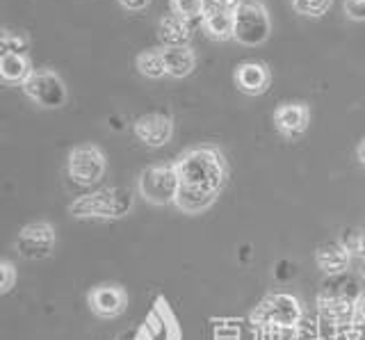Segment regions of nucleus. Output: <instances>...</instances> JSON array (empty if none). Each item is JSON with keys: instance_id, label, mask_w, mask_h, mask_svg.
Listing matches in <instances>:
<instances>
[{"instance_id": "obj_11", "label": "nucleus", "mask_w": 365, "mask_h": 340, "mask_svg": "<svg viewBox=\"0 0 365 340\" xmlns=\"http://www.w3.org/2000/svg\"><path fill=\"white\" fill-rule=\"evenodd\" d=\"M87 304L94 315L103 320H112L128 309V292L119 283H98L87 292Z\"/></svg>"}, {"instance_id": "obj_20", "label": "nucleus", "mask_w": 365, "mask_h": 340, "mask_svg": "<svg viewBox=\"0 0 365 340\" xmlns=\"http://www.w3.org/2000/svg\"><path fill=\"white\" fill-rule=\"evenodd\" d=\"M169 9H171V14L185 19L190 24H201L205 3L203 0H169Z\"/></svg>"}, {"instance_id": "obj_21", "label": "nucleus", "mask_w": 365, "mask_h": 340, "mask_svg": "<svg viewBox=\"0 0 365 340\" xmlns=\"http://www.w3.org/2000/svg\"><path fill=\"white\" fill-rule=\"evenodd\" d=\"M290 5L299 16L322 19L331 9V5H334V0H290Z\"/></svg>"}, {"instance_id": "obj_9", "label": "nucleus", "mask_w": 365, "mask_h": 340, "mask_svg": "<svg viewBox=\"0 0 365 340\" xmlns=\"http://www.w3.org/2000/svg\"><path fill=\"white\" fill-rule=\"evenodd\" d=\"M55 244H57V233H55V226L51 222H30L26 224L23 229L19 231L16 237V252L21 258L26 260H43L53 256L55 252Z\"/></svg>"}, {"instance_id": "obj_23", "label": "nucleus", "mask_w": 365, "mask_h": 340, "mask_svg": "<svg viewBox=\"0 0 365 340\" xmlns=\"http://www.w3.org/2000/svg\"><path fill=\"white\" fill-rule=\"evenodd\" d=\"M205 12H237L245 0H203Z\"/></svg>"}, {"instance_id": "obj_17", "label": "nucleus", "mask_w": 365, "mask_h": 340, "mask_svg": "<svg viewBox=\"0 0 365 340\" xmlns=\"http://www.w3.org/2000/svg\"><path fill=\"white\" fill-rule=\"evenodd\" d=\"M32 64H30V55H19V53H9L3 51L0 53V78H3L5 85H21L28 81L32 73Z\"/></svg>"}, {"instance_id": "obj_31", "label": "nucleus", "mask_w": 365, "mask_h": 340, "mask_svg": "<svg viewBox=\"0 0 365 340\" xmlns=\"http://www.w3.org/2000/svg\"><path fill=\"white\" fill-rule=\"evenodd\" d=\"M361 277L365 279V258H363V263H361Z\"/></svg>"}, {"instance_id": "obj_22", "label": "nucleus", "mask_w": 365, "mask_h": 340, "mask_svg": "<svg viewBox=\"0 0 365 340\" xmlns=\"http://www.w3.org/2000/svg\"><path fill=\"white\" fill-rule=\"evenodd\" d=\"M0 46H3V51H9V53L30 55V39H28V35H23V32H16V30H9V28L3 30Z\"/></svg>"}, {"instance_id": "obj_30", "label": "nucleus", "mask_w": 365, "mask_h": 340, "mask_svg": "<svg viewBox=\"0 0 365 340\" xmlns=\"http://www.w3.org/2000/svg\"><path fill=\"white\" fill-rule=\"evenodd\" d=\"M114 340H135V334H133V336H128V334H119Z\"/></svg>"}, {"instance_id": "obj_7", "label": "nucleus", "mask_w": 365, "mask_h": 340, "mask_svg": "<svg viewBox=\"0 0 365 340\" xmlns=\"http://www.w3.org/2000/svg\"><path fill=\"white\" fill-rule=\"evenodd\" d=\"M23 94L34 105L43 110H60L68 101V92L62 76L53 69H34L28 81L23 83Z\"/></svg>"}, {"instance_id": "obj_28", "label": "nucleus", "mask_w": 365, "mask_h": 340, "mask_svg": "<svg viewBox=\"0 0 365 340\" xmlns=\"http://www.w3.org/2000/svg\"><path fill=\"white\" fill-rule=\"evenodd\" d=\"M117 3L125 12H144V9L151 5V0H117Z\"/></svg>"}, {"instance_id": "obj_2", "label": "nucleus", "mask_w": 365, "mask_h": 340, "mask_svg": "<svg viewBox=\"0 0 365 340\" xmlns=\"http://www.w3.org/2000/svg\"><path fill=\"white\" fill-rule=\"evenodd\" d=\"M135 197L125 187H101L89 195L78 197L68 212L78 220H121L130 215Z\"/></svg>"}, {"instance_id": "obj_29", "label": "nucleus", "mask_w": 365, "mask_h": 340, "mask_svg": "<svg viewBox=\"0 0 365 340\" xmlns=\"http://www.w3.org/2000/svg\"><path fill=\"white\" fill-rule=\"evenodd\" d=\"M356 158H359V163L365 167V138L359 142V146H356Z\"/></svg>"}, {"instance_id": "obj_10", "label": "nucleus", "mask_w": 365, "mask_h": 340, "mask_svg": "<svg viewBox=\"0 0 365 340\" xmlns=\"http://www.w3.org/2000/svg\"><path fill=\"white\" fill-rule=\"evenodd\" d=\"M133 135L148 149H160L174 138V119L165 112H148L133 121Z\"/></svg>"}, {"instance_id": "obj_6", "label": "nucleus", "mask_w": 365, "mask_h": 340, "mask_svg": "<svg viewBox=\"0 0 365 340\" xmlns=\"http://www.w3.org/2000/svg\"><path fill=\"white\" fill-rule=\"evenodd\" d=\"M108 169L106 153L96 144H80L68 151L66 174L80 187H91L103 180Z\"/></svg>"}, {"instance_id": "obj_19", "label": "nucleus", "mask_w": 365, "mask_h": 340, "mask_svg": "<svg viewBox=\"0 0 365 340\" xmlns=\"http://www.w3.org/2000/svg\"><path fill=\"white\" fill-rule=\"evenodd\" d=\"M135 66L140 76L148 78V81H160V78L167 76V66L163 58V48H151V51H142L135 58Z\"/></svg>"}, {"instance_id": "obj_18", "label": "nucleus", "mask_w": 365, "mask_h": 340, "mask_svg": "<svg viewBox=\"0 0 365 340\" xmlns=\"http://www.w3.org/2000/svg\"><path fill=\"white\" fill-rule=\"evenodd\" d=\"M201 28L212 41H233L235 12H203Z\"/></svg>"}, {"instance_id": "obj_5", "label": "nucleus", "mask_w": 365, "mask_h": 340, "mask_svg": "<svg viewBox=\"0 0 365 340\" xmlns=\"http://www.w3.org/2000/svg\"><path fill=\"white\" fill-rule=\"evenodd\" d=\"M304 309L299 299L288 292H274L269 297L262 299L254 311H251L249 320L260 326H274V329H294L302 322Z\"/></svg>"}, {"instance_id": "obj_15", "label": "nucleus", "mask_w": 365, "mask_h": 340, "mask_svg": "<svg viewBox=\"0 0 365 340\" xmlns=\"http://www.w3.org/2000/svg\"><path fill=\"white\" fill-rule=\"evenodd\" d=\"M163 48V58L167 66V76L169 78H187L194 69H197V53L190 46V43H182V46H160Z\"/></svg>"}, {"instance_id": "obj_24", "label": "nucleus", "mask_w": 365, "mask_h": 340, "mask_svg": "<svg viewBox=\"0 0 365 340\" xmlns=\"http://www.w3.org/2000/svg\"><path fill=\"white\" fill-rule=\"evenodd\" d=\"M345 14L349 21H356V24H363L365 21V0H345Z\"/></svg>"}, {"instance_id": "obj_14", "label": "nucleus", "mask_w": 365, "mask_h": 340, "mask_svg": "<svg viewBox=\"0 0 365 340\" xmlns=\"http://www.w3.org/2000/svg\"><path fill=\"white\" fill-rule=\"evenodd\" d=\"M351 249L349 244H342V242H324L317 247L315 252V263L317 267L324 272L329 277H338V274H345L349 263H351Z\"/></svg>"}, {"instance_id": "obj_13", "label": "nucleus", "mask_w": 365, "mask_h": 340, "mask_svg": "<svg viewBox=\"0 0 365 340\" xmlns=\"http://www.w3.org/2000/svg\"><path fill=\"white\" fill-rule=\"evenodd\" d=\"M233 81L242 94L260 96V94H265L272 85V71L265 62L247 60L237 64V69L233 71Z\"/></svg>"}, {"instance_id": "obj_25", "label": "nucleus", "mask_w": 365, "mask_h": 340, "mask_svg": "<svg viewBox=\"0 0 365 340\" xmlns=\"http://www.w3.org/2000/svg\"><path fill=\"white\" fill-rule=\"evenodd\" d=\"M0 269H3V283H0V292L7 294L11 288H14V283H16V267L11 265L9 260H3Z\"/></svg>"}, {"instance_id": "obj_8", "label": "nucleus", "mask_w": 365, "mask_h": 340, "mask_svg": "<svg viewBox=\"0 0 365 340\" xmlns=\"http://www.w3.org/2000/svg\"><path fill=\"white\" fill-rule=\"evenodd\" d=\"M135 340H182L178 317L163 294L155 297L142 324L137 326Z\"/></svg>"}, {"instance_id": "obj_27", "label": "nucleus", "mask_w": 365, "mask_h": 340, "mask_svg": "<svg viewBox=\"0 0 365 340\" xmlns=\"http://www.w3.org/2000/svg\"><path fill=\"white\" fill-rule=\"evenodd\" d=\"M349 249H351V254H356L361 260L365 258V229H363L361 233H356V235L351 237Z\"/></svg>"}, {"instance_id": "obj_26", "label": "nucleus", "mask_w": 365, "mask_h": 340, "mask_svg": "<svg viewBox=\"0 0 365 340\" xmlns=\"http://www.w3.org/2000/svg\"><path fill=\"white\" fill-rule=\"evenodd\" d=\"M351 322L365 326V292L359 294V299L354 302V311H351Z\"/></svg>"}, {"instance_id": "obj_3", "label": "nucleus", "mask_w": 365, "mask_h": 340, "mask_svg": "<svg viewBox=\"0 0 365 340\" xmlns=\"http://www.w3.org/2000/svg\"><path fill=\"white\" fill-rule=\"evenodd\" d=\"M180 192V176L176 163H160L151 165L137 176V195L151 206H169L176 203Z\"/></svg>"}, {"instance_id": "obj_1", "label": "nucleus", "mask_w": 365, "mask_h": 340, "mask_svg": "<svg viewBox=\"0 0 365 340\" xmlns=\"http://www.w3.org/2000/svg\"><path fill=\"white\" fill-rule=\"evenodd\" d=\"M180 176V192L174 206L185 215H201L210 210L228 180V163L220 146H190L176 158Z\"/></svg>"}, {"instance_id": "obj_16", "label": "nucleus", "mask_w": 365, "mask_h": 340, "mask_svg": "<svg viewBox=\"0 0 365 340\" xmlns=\"http://www.w3.org/2000/svg\"><path fill=\"white\" fill-rule=\"evenodd\" d=\"M192 32H194V24L176 14L160 16L158 21V39L163 46H182V43H190Z\"/></svg>"}, {"instance_id": "obj_12", "label": "nucleus", "mask_w": 365, "mask_h": 340, "mask_svg": "<svg viewBox=\"0 0 365 340\" xmlns=\"http://www.w3.org/2000/svg\"><path fill=\"white\" fill-rule=\"evenodd\" d=\"M308 126H311V108L302 101L281 103L274 110V128L285 140H299L302 135H306Z\"/></svg>"}, {"instance_id": "obj_4", "label": "nucleus", "mask_w": 365, "mask_h": 340, "mask_svg": "<svg viewBox=\"0 0 365 340\" xmlns=\"http://www.w3.org/2000/svg\"><path fill=\"white\" fill-rule=\"evenodd\" d=\"M272 35V16L262 0H245L235 12V37L240 46L254 48L265 43Z\"/></svg>"}]
</instances>
